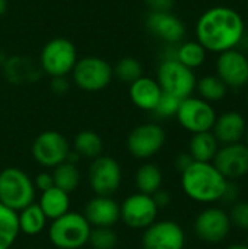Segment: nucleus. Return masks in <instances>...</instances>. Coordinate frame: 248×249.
<instances>
[{
    "mask_svg": "<svg viewBox=\"0 0 248 249\" xmlns=\"http://www.w3.org/2000/svg\"><path fill=\"white\" fill-rule=\"evenodd\" d=\"M246 35V22L240 12L228 6H213L205 10L196 23L197 42L206 51L221 54L237 48Z\"/></svg>",
    "mask_w": 248,
    "mask_h": 249,
    "instance_id": "nucleus-1",
    "label": "nucleus"
},
{
    "mask_svg": "<svg viewBox=\"0 0 248 249\" xmlns=\"http://www.w3.org/2000/svg\"><path fill=\"white\" fill-rule=\"evenodd\" d=\"M227 184L228 179L212 162H193L181 172V188L184 194L200 204L221 201Z\"/></svg>",
    "mask_w": 248,
    "mask_h": 249,
    "instance_id": "nucleus-2",
    "label": "nucleus"
},
{
    "mask_svg": "<svg viewBox=\"0 0 248 249\" xmlns=\"http://www.w3.org/2000/svg\"><path fill=\"white\" fill-rule=\"evenodd\" d=\"M92 226L83 214L67 212L53 220L48 236L57 249H80L88 244Z\"/></svg>",
    "mask_w": 248,
    "mask_h": 249,
    "instance_id": "nucleus-3",
    "label": "nucleus"
},
{
    "mask_svg": "<svg viewBox=\"0 0 248 249\" xmlns=\"http://www.w3.org/2000/svg\"><path fill=\"white\" fill-rule=\"evenodd\" d=\"M35 198L34 181L19 168H6L0 172V203L15 212L32 204Z\"/></svg>",
    "mask_w": 248,
    "mask_h": 249,
    "instance_id": "nucleus-4",
    "label": "nucleus"
},
{
    "mask_svg": "<svg viewBox=\"0 0 248 249\" xmlns=\"http://www.w3.org/2000/svg\"><path fill=\"white\" fill-rule=\"evenodd\" d=\"M162 92L178 99L191 96L196 89V74L177 58H164L158 67V80Z\"/></svg>",
    "mask_w": 248,
    "mask_h": 249,
    "instance_id": "nucleus-5",
    "label": "nucleus"
},
{
    "mask_svg": "<svg viewBox=\"0 0 248 249\" xmlns=\"http://www.w3.org/2000/svg\"><path fill=\"white\" fill-rule=\"evenodd\" d=\"M39 60L47 74L51 77H64L72 73L77 61V51L67 38H53L44 45Z\"/></svg>",
    "mask_w": 248,
    "mask_h": 249,
    "instance_id": "nucleus-6",
    "label": "nucleus"
},
{
    "mask_svg": "<svg viewBox=\"0 0 248 249\" xmlns=\"http://www.w3.org/2000/svg\"><path fill=\"white\" fill-rule=\"evenodd\" d=\"M72 74L76 86L86 92H98L105 89L114 76L111 64L107 60L94 55L77 60Z\"/></svg>",
    "mask_w": 248,
    "mask_h": 249,
    "instance_id": "nucleus-7",
    "label": "nucleus"
},
{
    "mask_svg": "<svg viewBox=\"0 0 248 249\" xmlns=\"http://www.w3.org/2000/svg\"><path fill=\"white\" fill-rule=\"evenodd\" d=\"M193 231L197 239H200L202 242L209 245H218L229 236L232 225L225 209L210 206L196 216Z\"/></svg>",
    "mask_w": 248,
    "mask_h": 249,
    "instance_id": "nucleus-8",
    "label": "nucleus"
},
{
    "mask_svg": "<svg viewBox=\"0 0 248 249\" xmlns=\"http://www.w3.org/2000/svg\"><path fill=\"white\" fill-rule=\"evenodd\" d=\"M175 117L183 128L194 134L202 131H212L218 115L210 102L202 98L189 96L181 99Z\"/></svg>",
    "mask_w": 248,
    "mask_h": 249,
    "instance_id": "nucleus-9",
    "label": "nucleus"
},
{
    "mask_svg": "<svg viewBox=\"0 0 248 249\" xmlns=\"http://www.w3.org/2000/svg\"><path fill=\"white\" fill-rule=\"evenodd\" d=\"M70 146L67 139L58 131L41 133L32 144V158L44 168H56L67 160Z\"/></svg>",
    "mask_w": 248,
    "mask_h": 249,
    "instance_id": "nucleus-10",
    "label": "nucleus"
},
{
    "mask_svg": "<svg viewBox=\"0 0 248 249\" xmlns=\"http://www.w3.org/2000/svg\"><path fill=\"white\" fill-rule=\"evenodd\" d=\"M167 134L159 124L148 123L133 128L127 137V149L136 159L155 156L165 144Z\"/></svg>",
    "mask_w": 248,
    "mask_h": 249,
    "instance_id": "nucleus-11",
    "label": "nucleus"
},
{
    "mask_svg": "<svg viewBox=\"0 0 248 249\" xmlns=\"http://www.w3.org/2000/svg\"><path fill=\"white\" fill-rule=\"evenodd\" d=\"M89 185L96 196L111 197L121 185V168L114 158L96 156L89 166Z\"/></svg>",
    "mask_w": 248,
    "mask_h": 249,
    "instance_id": "nucleus-12",
    "label": "nucleus"
},
{
    "mask_svg": "<svg viewBox=\"0 0 248 249\" xmlns=\"http://www.w3.org/2000/svg\"><path fill=\"white\" fill-rule=\"evenodd\" d=\"M159 209L156 207L152 196L136 193L127 197L120 206V219L132 229H146L156 222Z\"/></svg>",
    "mask_w": 248,
    "mask_h": 249,
    "instance_id": "nucleus-13",
    "label": "nucleus"
},
{
    "mask_svg": "<svg viewBox=\"0 0 248 249\" xmlns=\"http://www.w3.org/2000/svg\"><path fill=\"white\" fill-rule=\"evenodd\" d=\"M142 247L143 249H184V229L174 220L153 222L143 232Z\"/></svg>",
    "mask_w": 248,
    "mask_h": 249,
    "instance_id": "nucleus-14",
    "label": "nucleus"
},
{
    "mask_svg": "<svg viewBox=\"0 0 248 249\" xmlns=\"http://www.w3.org/2000/svg\"><path fill=\"white\" fill-rule=\"evenodd\" d=\"M212 163L228 181L241 179L248 175V146L244 142L224 144L218 149Z\"/></svg>",
    "mask_w": 248,
    "mask_h": 249,
    "instance_id": "nucleus-15",
    "label": "nucleus"
},
{
    "mask_svg": "<svg viewBox=\"0 0 248 249\" xmlns=\"http://www.w3.org/2000/svg\"><path fill=\"white\" fill-rule=\"evenodd\" d=\"M216 76L228 89L246 88L248 86V57L237 48L221 53L216 60Z\"/></svg>",
    "mask_w": 248,
    "mask_h": 249,
    "instance_id": "nucleus-16",
    "label": "nucleus"
},
{
    "mask_svg": "<svg viewBox=\"0 0 248 249\" xmlns=\"http://www.w3.org/2000/svg\"><path fill=\"white\" fill-rule=\"evenodd\" d=\"M146 28L152 35L168 44H177L186 35L183 20L171 12H149L146 16Z\"/></svg>",
    "mask_w": 248,
    "mask_h": 249,
    "instance_id": "nucleus-17",
    "label": "nucleus"
},
{
    "mask_svg": "<svg viewBox=\"0 0 248 249\" xmlns=\"http://www.w3.org/2000/svg\"><path fill=\"white\" fill-rule=\"evenodd\" d=\"M83 216L91 226L111 228L120 219V206L111 197L95 196L92 200L88 201Z\"/></svg>",
    "mask_w": 248,
    "mask_h": 249,
    "instance_id": "nucleus-18",
    "label": "nucleus"
},
{
    "mask_svg": "<svg viewBox=\"0 0 248 249\" xmlns=\"http://www.w3.org/2000/svg\"><path fill=\"white\" fill-rule=\"evenodd\" d=\"M247 121L238 111H227L216 117L212 133L215 134L219 144H232L243 142Z\"/></svg>",
    "mask_w": 248,
    "mask_h": 249,
    "instance_id": "nucleus-19",
    "label": "nucleus"
},
{
    "mask_svg": "<svg viewBox=\"0 0 248 249\" xmlns=\"http://www.w3.org/2000/svg\"><path fill=\"white\" fill-rule=\"evenodd\" d=\"M132 102L143 111H153L161 95L162 89L156 80L152 77H145L140 76L137 80L130 83V90H129Z\"/></svg>",
    "mask_w": 248,
    "mask_h": 249,
    "instance_id": "nucleus-20",
    "label": "nucleus"
},
{
    "mask_svg": "<svg viewBox=\"0 0 248 249\" xmlns=\"http://www.w3.org/2000/svg\"><path fill=\"white\" fill-rule=\"evenodd\" d=\"M38 206L47 219L54 220V219L66 214L67 212H70L69 210V207H70L69 193L60 190L57 187H51L41 193Z\"/></svg>",
    "mask_w": 248,
    "mask_h": 249,
    "instance_id": "nucleus-21",
    "label": "nucleus"
},
{
    "mask_svg": "<svg viewBox=\"0 0 248 249\" xmlns=\"http://www.w3.org/2000/svg\"><path fill=\"white\" fill-rule=\"evenodd\" d=\"M221 147L212 131L194 133L189 143V153L194 162H212Z\"/></svg>",
    "mask_w": 248,
    "mask_h": 249,
    "instance_id": "nucleus-22",
    "label": "nucleus"
},
{
    "mask_svg": "<svg viewBox=\"0 0 248 249\" xmlns=\"http://www.w3.org/2000/svg\"><path fill=\"white\" fill-rule=\"evenodd\" d=\"M47 217L39 209L38 204L32 203L22 209L18 214V222H19V231L28 236H35L39 235L47 225Z\"/></svg>",
    "mask_w": 248,
    "mask_h": 249,
    "instance_id": "nucleus-23",
    "label": "nucleus"
},
{
    "mask_svg": "<svg viewBox=\"0 0 248 249\" xmlns=\"http://www.w3.org/2000/svg\"><path fill=\"white\" fill-rule=\"evenodd\" d=\"M18 213L0 203V249H9L19 235Z\"/></svg>",
    "mask_w": 248,
    "mask_h": 249,
    "instance_id": "nucleus-24",
    "label": "nucleus"
},
{
    "mask_svg": "<svg viewBox=\"0 0 248 249\" xmlns=\"http://www.w3.org/2000/svg\"><path fill=\"white\" fill-rule=\"evenodd\" d=\"M162 172L161 169L153 165V163H145L142 165L134 177L136 181V187L139 190V193L152 196L153 193H156L161 187H162Z\"/></svg>",
    "mask_w": 248,
    "mask_h": 249,
    "instance_id": "nucleus-25",
    "label": "nucleus"
},
{
    "mask_svg": "<svg viewBox=\"0 0 248 249\" xmlns=\"http://www.w3.org/2000/svg\"><path fill=\"white\" fill-rule=\"evenodd\" d=\"M206 54L208 51L197 41H187L175 48V58L191 70L200 67L205 63Z\"/></svg>",
    "mask_w": 248,
    "mask_h": 249,
    "instance_id": "nucleus-26",
    "label": "nucleus"
},
{
    "mask_svg": "<svg viewBox=\"0 0 248 249\" xmlns=\"http://www.w3.org/2000/svg\"><path fill=\"white\" fill-rule=\"evenodd\" d=\"M53 181H54V187L66 191V193H72L77 188L79 182H80V174L76 168L75 163L70 162H63L60 165H57L53 171Z\"/></svg>",
    "mask_w": 248,
    "mask_h": 249,
    "instance_id": "nucleus-27",
    "label": "nucleus"
},
{
    "mask_svg": "<svg viewBox=\"0 0 248 249\" xmlns=\"http://www.w3.org/2000/svg\"><path fill=\"white\" fill-rule=\"evenodd\" d=\"M196 89L200 98L208 102H219L228 93V86L216 74L205 76L200 80H197Z\"/></svg>",
    "mask_w": 248,
    "mask_h": 249,
    "instance_id": "nucleus-28",
    "label": "nucleus"
},
{
    "mask_svg": "<svg viewBox=\"0 0 248 249\" xmlns=\"http://www.w3.org/2000/svg\"><path fill=\"white\" fill-rule=\"evenodd\" d=\"M75 152L83 158H96L102 152V139L91 130H83L75 137Z\"/></svg>",
    "mask_w": 248,
    "mask_h": 249,
    "instance_id": "nucleus-29",
    "label": "nucleus"
},
{
    "mask_svg": "<svg viewBox=\"0 0 248 249\" xmlns=\"http://www.w3.org/2000/svg\"><path fill=\"white\" fill-rule=\"evenodd\" d=\"M142 73H143V67H142L140 61L133 58V57L121 58L115 64V67L113 69V74L117 76L121 82H126V83H133L140 76H143Z\"/></svg>",
    "mask_w": 248,
    "mask_h": 249,
    "instance_id": "nucleus-30",
    "label": "nucleus"
},
{
    "mask_svg": "<svg viewBox=\"0 0 248 249\" xmlns=\"http://www.w3.org/2000/svg\"><path fill=\"white\" fill-rule=\"evenodd\" d=\"M88 244L94 249H115L118 238L111 228H95L91 229Z\"/></svg>",
    "mask_w": 248,
    "mask_h": 249,
    "instance_id": "nucleus-31",
    "label": "nucleus"
},
{
    "mask_svg": "<svg viewBox=\"0 0 248 249\" xmlns=\"http://www.w3.org/2000/svg\"><path fill=\"white\" fill-rule=\"evenodd\" d=\"M228 216L232 228L248 232V200H238L229 206Z\"/></svg>",
    "mask_w": 248,
    "mask_h": 249,
    "instance_id": "nucleus-32",
    "label": "nucleus"
},
{
    "mask_svg": "<svg viewBox=\"0 0 248 249\" xmlns=\"http://www.w3.org/2000/svg\"><path fill=\"white\" fill-rule=\"evenodd\" d=\"M180 102L181 99L170 95V93H165L162 92L155 109L152 112H155L158 117L161 118H170V117H175L177 111H178V107H180Z\"/></svg>",
    "mask_w": 248,
    "mask_h": 249,
    "instance_id": "nucleus-33",
    "label": "nucleus"
},
{
    "mask_svg": "<svg viewBox=\"0 0 248 249\" xmlns=\"http://www.w3.org/2000/svg\"><path fill=\"white\" fill-rule=\"evenodd\" d=\"M240 193H241V188L237 184V181H228L227 188H225V191L222 194L221 203L225 204V206H232L234 203L241 200V194Z\"/></svg>",
    "mask_w": 248,
    "mask_h": 249,
    "instance_id": "nucleus-34",
    "label": "nucleus"
},
{
    "mask_svg": "<svg viewBox=\"0 0 248 249\" xmlns=\"http://www.w3.org/2000/svg\"><path fill=\"white\" fill-rule=\"evenodd\" d=\"M151 12H170L174 6V0H143Z\"/></svg>",
    "mask_w": 248,
    "mask_h": 249,
    "instance_id": "nucleus-35",
    "label": "nucleus"
},
{
    "mask_svg": "<svg viewBox=\"0 0 248 249\" xmlns=\"http://www.w3.org/2000/svg\"><path fill=\"white\" fill-rule=\"evenodd\" d=\"M34 187L38 188L41 193L54 187V181H53V175L48 172H41L37 175V178L34 179Z\"/></svg>",
    "mask_w": 248,
    "mask_h": 249,
    "instance_id": "nucleus-36",
    "label": "nucleus"
},
{
    "mask_svg": "<svg viewBox=\"0 0 248 249\" xmlns=\"http://www.w3.org/2000/svg\"><path fill=\"white\" fill-rule=\"evenodd\" d=\"M152 198H153V201H155V204H156V207L159 210L165 209V207H168L171 204V194L167 190H162V188H159L156 193H153Z\"/></svg>",
    "mask_w": 248,
    "mask_h": 249,
    "instance_id": "nucleus-37",
    "label": "nucleus"
},
{
    "mask_svg": "<svg viewBox=\"0 0 248 249\" xmlns=\"http://www.w3.org/2000/svg\"><path fill=\"white\" fill-rule=\"evenodd\" d=\"M193 162H194V160H193L191 155H190L189 152H183V153L177 155V158H175V160H174V165H175V169L181 174V172H184Z\"/></svg>",
    "mask_w": 248,
    "mask_h": 249,
    "instance_id": "nucleus-38",
    "label": "nucleus"
},
{
    "mask_svg": "<svg viewBox=\"0 0 248 249\" xmlns=\"http://www.w3.org/2000/svg\"><path fill=\"white\" fill-rule=\"evenodd\" d=\"M53 79H54L53 80V89H54L56 93H63V92L67 90L69 85H67L64 77H53Z\"/></svg>",
    "mask_w": 248,
    "mask_h": 249,
    "instance_id": "nucleus-39",
    "label": "nucleus"
},
{
    "mask_svg": "<svg viewBox=\"0 0 248 249\" xmlns=\"http://www.w3.org/2000/svg\"><path fill=\"white\" fill-rule=\"evenodd\" d=\"M225 249H248L247 244H232L229 247H227Z\"/></svg>",
    "mask_w": 248,
    "mask_h": 249,
    "instance_id": "nucleus-40",
    "label": "nucleus"
},
{
    "mask_svg": "<svg viewBox=\"0 0 248 249\" xmlns=\"http://www.w3.org/2000/svg\"><path fill=\"white\" fill-rule=\"evenodd\" d=\"M6 9H7V0H0V18L4 15Z\"/></svg>",
    "mask_w": 248,
    "mask_h": 249,
    "instance_id": "nucleus-41",
    "label": "nucleus"
},
{
    "mask_svg": "<svg viewBox=\"0 0 248 249\" xmlns=\"http://www.w3.org/2000/svg\"><path fill=\"white\" fill-rule=\"evenodd\" d=\"M243 140H244V143L248 146V123L247 127H246V133H244V139H243Z\"/></svg>",
    "mask_w": 248,
    "mask_h": 249,
    "instance_id": "nucleus-42",
    "label": "nucleus"
},
{
    "mask_svg": "<svg viewBox=\"0 0 248 249\" xmlns=\"http://www.w3.org/2000/svg\"><path fill=\"white\" fill-rule=\"evenodd\" d=\"M246 244H247V247H248V232H247V242H246Z\"/></svg>",
    "mask_w": 248,
    "mask_h": 249,
    "instance_id": "nucleus-43",
    "label": "nucleus"
},
{
    "mask_svg": "<svg viewBox=\"0 0 248 249\" xmlns=\"http://www.w3.org/2000/svg\"><path fill=\"white\" fill-rule=\"evenodd\" d=\"M247 102H248V92H247Z\"/></svg>",
    "mask_w": 248,
    "mask_h": 249,
    "instance_id": "nucleus-44",
    "label": "nucleus"
},
{
    "mask_svg": "<svg viewBox=\"0 0 248 249\" xmlns=\"http://www.w3.org/2000/svg\"><path fill=\"white\" fill-rule=\"evenodd\" d=\"M31 249H41V248H31Z\"/></svg>",
    "mask_w": 248,
    "mask_h": 249,
    "instance_id": "nucleus-45",
    "label": "nucleus"
},
{
    "mask_svg": "<svg viewBox=\"0 0 248 249\" xmlns=\"http://www.w3.org/2000/svg\"><path fill=\"white\" fill-rule=\"evenodd\" d=\"M247 9H248V0H247Z\"/></svg>",
    "mask_w": 248,
    "mask_h": 249,
    "instance_id": "nucleus-46",
    "label": "nucleus"
}]
</instances>
